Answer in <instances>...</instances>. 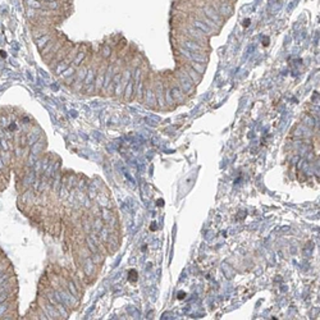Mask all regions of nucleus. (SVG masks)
Listing matches in <instances>:
<instances>
[{
    "label": "nucleus",
    "mask_w": 320,
    "mask_h": 320,
    "mask_svg": "<svg viewBox=\"0 0 320 320\" xmlns=\"http://www.w3.org/2000/svg\"><path fill=\"white\" fill-rule=\"evenodd\" d=\"M202 12L206 14L208 18H209L210 21H214V23L222 25V19H220V17H219V14H218V13L215 12V9L213 8V6H210V5H204Z\"/></svg>",
    "instance_id": "f257e3e1"
},
{
    "label": "nucleus",
    "mask_w": 320,
    "mask_h": 320,
    "mask_svg": "<svg viewBox=\"0 0 320 320\" xmlns=\"http://www.w3.org/2000/svg\"><path fill=\"white\" fill-rule=\"evenodd\" d=\"M25 4L28 8H33V9H44V3L40 0H25Z\"/></svg>",
    "instance_id": "f03ea898"
},
{
    "label": "nucleus",
    "mask_w": 320,
    "mask_h": 320,
    "mask_svg": "<svg viewBox=\"0 0 320 320\" xmlns=\"http://www.w3.org/2000/svg\"><path fill=\"white\" fill-rule=\"evenodd\" d=\"M216 9H218V12H219L222 16H224V17H229L230 14H232V8H230L228 4H225V3H223L220 6H216Z\"/></svg>",
    "instance_id": "7ed1b4c3"
},
{
    "label": "nucleus",
    "mask_w": 320,
    "mask_h": 320,
    "mask_svg": "<svg viewBox=\"0 0 320 320\" xmlns=\"http://www.w3.org/2000/svg\"><path fill=\"white\" fill-rule=\"evenodd\" d=\"M193 26H195L196 28H199V31H201V32H204V33H210V27L206 26L202 21L195 19V21H193Z\"/></svg>",
    "instance_id": "20e7f679"
},
{
    "label": "nucleus",
    "mask_w": 320,
    "mask_h": 320,
    "mask_svg": "<svg viewBox=\"0 0 320 320\" xmlns=\"http://www.w3.org/2000/svg\"><path fill=\"white\" fill-rule=\"evenodd\" d=\"M42 3H44V6H45L46 9L54 10V12L60 6V3L58 2V0H53V2H42Z\"/></svg>",
    "instance_id": "39448f33"
},
{
    "label": "nucleus",
    "mask_w": 320,
    "mask_h": 320,
    "mask_svg": "<svg viewBox=\"0 0 320 320\" xmlns=\"http://www.w3.org/2000/svg\"><path fill=\"white\" fill-rule=\"evenodd\" d=\"M49 40H50V36H49V35L41 36V39H37V46H39V48H42L44 45H46Z\"/></svg>",
    "instance_id": "423d86ee"
},
{
    "label": "nucleus",
    "mask_w": 320,
    "mask_h": 320,
    "mask_svg": "<svg viewBox=\"0 0 320 320\" xmlns=\"http://www.w3.org/2000/svg\"><path fill=\"white\" fill-rule=\"evenodd\" d=\"M185 45H186L188 49H191V50H200V49H201V48L197 45V44H195L193 41H186Z\"/></svg>",
    "instance_id": "0eeeda50"
},
{
    "label": "nucleus",
    "mask_w": 320,
    "mask_h": 320,
    "mask_svg": "<svg viewBox=\"0 0 320 320\" xmlns=\"http://www.w3.org/2000/svg\"><path fill=\"white\" fill-rule=\"evenodd\" d=\"M190 58H191V59H193L195 62H197V63H205V58H204V56H201V55L190 54Z\"/></svg>",
    "instance_id": "6e6552de"
},
{
    "label": "nucleus",
    "mask_w": 320,
    "mask_h": 320,
    "mask_svg": "<svg viewBox=\"0 0 320 320\" xmlns=\"http://www.w3.org/2000/svg\"><path fill=\"white\" fill-rule=\"evenodd\" d=\"M188 31V33L190 35H192L193 37H196V39H201V35L199 33V31H196V30H187Z\"/></svg>",
    "instance_id": "1a4fd4ad"
},
{
    "label": "nucleus",
    "mask_w": 320,
    "mask_h": 320,
    "mask_svg": "<svg viewBox=\"0 0 320 320\" xmlns=\"http://www.w3.org/2000/svg\"><path fill=\"white\" fill-rule=\"evenodd\" d=\"M137 279V273L135 272V270H131L129 272V280L131 282H135Z\"/></svg>",
    "instance_id": "9d476101"
},
{
    "label": "nucleus",
    "mask_w": 320,
    "mask_h": 320,
    "mask_svg": "<svg viewBox=\"0 0 320 320\" xmlns=\"http://www.w3.org/2000/svg\"><path fill=\"white\" fill-rule=\"evenodd\" d=\"M193 68H195V69H197V70H199V73H202V70H204V68L201 67V65H197V64H193Z\"/></svg>",
    "instance_id": "9b49d317"
},
{
    "label": "nucleus",
    "mask_w": 320,
    "mask_h": 320,
    "mask_svg": "<svg viewBox=\"0 0 320 320\" xmlns=\"http://www.w3.org/2000/svg\"><path fill=\"white\" fill-rule=\"evenodd\" d=\"M82 58H83V54H79V55L77 56V59H76V62H74V63H76V64H79V60H81Z\"/></svg>",
    "instance_id": "f8f14e48"
},
{
    "label": "nucleus",
    "mask_w": 320,
    "mask_h": 320,
    "mask_svg": "<svg viewBox=\"0 0 320 320\" xmlns=\"http://www.w3.org/2000/svg\"><path fill=\"white\" fill-rule=\"evenodd\" d=\"M183 296H186V295H183V293H179V295H178V299H179V300H182V299H183Z\"/></svg>",
    "instance_id": "ddd939ff"
},
{
    "label": "nucleus",
    "mask_w": 320,
    "mask_h": 320,
    "mask_svg": "<svg viewBox=\"0 0 320 320\" xmlns=\"http://www.w3.org/2000/svg\"><path fill=\"white\" fill-rule=\"evenodd\" d=\"M222 2H223V3H224V2H225V0H222Z\"/></svg>",
    "instance_id": "4468645a"
}]
</instances>
